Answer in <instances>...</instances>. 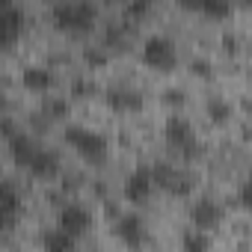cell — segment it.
Returning <instances> with one entry per match:
<instances>
[{"instance_id": "4", "label": "cell", "mask_w": 252, "mask_h": 252, "mask_svg": "<svg viewBox=\"0 0 252 252\" xmlns=\"http://www.w3.org/2000/svg\"><path fill=\"white\" fill-rule=\"evenodd\" d=\"M143 63L158 71H172L178 65V48L166 33H152L143 42Z\"/></svg>"}, {"instance_id": "6", "label": "cell", "mask_w": 252, "mask_h": 252, "mask_svg": "<svg viewBox=\"0 0 252 252\" xmlns=\"http://www.w3.org/2000/svg\"><path fill=\"white\" fill-rule=\"evenodd\" d=\"M54 228L63 231L65 237L77 240L80 234H86V231L92 228V211H89L86 205H80V202H65V205H60V211H57V225H54Z\"/></svg>"}, {"instance_id": "28", "label": "cell", "mask_w": 252, "mask_h": 252, "mask_svg": "<svg viewBox=\"0 0 252 252\" xmlns=\"http://www.w3.org/2000/svg\"><path fill=\"white\" fill-rule=\"evenodd\" d=\"M3 107H6V95L0 92V113H3Z\"/></svg>"}, {"instance_id": "17", "label": "cell", "mask_w": 252, "mask_h": 252, "mask_svg": "<svg viewBox=\"0 0 252 252\" xmlns=\"http://www.w3.org/2000/svg\"><path fill=\"white\" fill-rule=\"evenodd\" d=\"M205 113H208V119H211V122H217V125H225V122H231V116H234V107H231V101H228V98L211 95V98L205 101Z\"/></svg>"}, {"instance_id": "19", "label": "cell", "mask_w": 252, "mask_h": 252, "mask_svg": "<svg viewBox=\"0 0 252 252\" xmlns=\"http://www.w3.org/2000/svg\"><path fill=\"white\" fill-rule=\"evenodd\" d=\"M83 63H86L89 68H104V65L110 63V48H104V45L86 48V51H83Z\"/></svg>"}, {"instance_id": "20", "label": "cell", "mask_w": 252, "mask_h": 252, "mask_svg": "<svg viewBox=\"0 0 252 252\" xmlns=\"http://www.w3.org/2000/svg\"><path fill=\"white\" fill-rule=\"evenodd\" d=\"M122 12H125V18H128V21H131V18L137 21V18H143V15L152 12V3H149V0H134V3H125Z\"/></svg>"}, {"instance_id": "1", "label": "cell", "mask_w": 252, "mask_h": 252, "mask_svg": "<svg viewBox=\"0 0 252 252\" xmlns=\"http://www.w3.org/2000/svg\"><path fill=\"white\" fill-rule=\"evenodd\" d=\"M63 140L86 163H104L107 155H110L107 137L101 131H95V128H86V125H65V128H63Z\"/></svg>"}, {"instance_id": "9", "label": "cell", "mask_w": 252, "mask_h": 252, "mask_svg": "<svg viewBox=\"0 0 252 252\" xmlns=\"http://www.w3.org/2000/svg\"><path fill=\"white\" fill-rule=\"evenodd\" d=\"M116 237L128 246V249H140L146 240H149V228H146V220L134 211L128 214H119L116 217Z\"/></svg>"}, {"instance_id": "5", "label": "cell", "mask_w": 252, "mask_h": 252, "mask_svg": "<svg viewBox=\"0 0 252 252\" xmlns=\"http://www.w3.org/2000/svg\"><path fill=\"white\" fill-rule=\"evenodd\" d=\"M152 181H155V190H163L169 196H187L193 190V175L166 160L152 163Z\"/></svg>"}, {"instance_id": "23", "label": "cell", "mask_w": 252, "mask_h": 252, "mask_svg": "<svg viewBox=\"0 0 252 252\" xmlns=\"http://www.w3.org/2000/svg\"><path fill=\"white\" fill-rule=\"evenodd\" d=\"M205 15H214V18H228L231 12H234V6L231 3H205V6H199Z\"/></svg>"}, {"instance_id": "11", "label": "cell", "mask_w": 252, "mask_h": 252, "mask_svg": "<svg viewBox=\"0 0 252 252\" xmlns=\"http://www.w3.org/2000/svg\"><path fill=\"white\" fill-rule=\"evenodd\" d=\"M104 98H107V104H110L116 113H137V110H143V104H146L143 92L134 89V86H110Z\"/></svg>"}, {"instance_id": "21", "label": "cell", "mask_w": 252, "mask_h": 252, "mask_svg": "<svg viewBox=\"0 0 252 252\" xmlns=\"http://www.w3.org/2000/svg\"><path fill=\"white\" fill-rule=\"evenodd\" d=\"M95 89L98 86H95L92 77H74V83H71V95H77V98H89Z\"/></svg>"}, {"instance_id": "24", "label": "cell", "mask_w": 252, "mask_h": 252, "mask_svg": "<svg viewBox=\"0 0 252 252\" xmlns=\"http://www.w3.org/2000/svg\"><path fill=\"white\" fill-rule=\"evenodd\" d=\"M193 74H199V77H208L211 74V60H193Z\"/></svg>"}, {"instance_id": "12", "label": "cell", "mask_w": 252, "mask_h": 252, "mask_svg": "<svg viewBox=\"0 0 252 252\" xmlns=\"http://www.w3.org/2000/svg\"><path fill=\"white\" fill-rule=\"evenodd\" d=\"M21 83H24V89L45 95V92L54 89L57 74H54L51 65H36V63H33V65H24V71H21Z\"/></svg>"}, {"instance_id": "3", "label": "cell", "mask_w": 252, "mask_h": 252, "mask_svg": "<svg viewBox=\"0 0 252 252\" xmlns=\"http://www.w3.org/2000/svg\"><path fill=\"white\" fill-rule=\"evenodd\" d=\"M163 137L166 143L181 155V158H199L202 146H199V137H196V128L193 122L184 116V113H172L163 125Z\"/></svg>"}, {"instance_id": "14", "label": "cell", "mask_w": 252, "mask_h": 252, "mask_svg": "<svg viewBox=\"0 0 252 252\" xmlns=\"http://www.w3.org/2000/svg\"><path fill=\"white\" fill-rule=\"evenodd\" d=\"M21 208H24L21 190H18L12 181L0 178V217H6L9 222H18V217H21Z\"/></svg>"}, {"instance_id": "13", "label": "cell", "mask_w": 252, "mask_h": 252, "mask_svg": "<svg viewBox=\"0 0 252 252\" xmlns=\"http://www.w3.org/2000/svg\"><path fill=\"white\" fill-rule=\"evenodd\" d=\"M6 146H9V158L15 160V166H30L33 163V158H36V152L42 149V143H36L30 134H12L9 140H6Z\"/></svg>"}, {"instance_id": "7", "label": "cell", "mask_w": 252, "mask_h": 252, "mask_svg": "<svg viewBox=\"0 0 252 252\" xmlns=\"http://www.w3.org/2000/svg\"><path fill=\"white\" fill-rule=\"evenodd\" d=\"M122 193H125V199H128L131 205H146L152 199V193H155L152 166H146V163L134 166L128 172V178H125V184H122Z\"/></svg>"}, {"instance_id": "25", "label": "cell", "mask_w": 252, "mask_h": 252, "mask_svg": "<svg viewBox=\"0 0 252 252\" xmlns=\"http://www.w3.org/2000/svg\"><path fill=\"white\" fill-rule=\"evenodd\" d=\"M237 202H240V208H249V202H252V196H249V184H240V187H237Z\"/></svg>"}, {"instance_id": "15", "label": "cell", "mask_w": 252, "mask_h": 252, "mask_svg": "<svg viewBox=\"0 0 252 252\" xmlns=\"http://www.w3.org/2000/svg\"><path fill=\"white\" fill-rule=\"evenodd\" d=\"M27 169H30L33 175H39V178H54V175L60 172V155H57L54 149H45V146H42Z\"/></svg>"}, {"instance_id": "8", "label": "cell", "mask_w": 252, "mask_h": 252, "mask_svg": "<svg viewBox=\"0 0 252 252\" xmlns=\"http://www.w3.org/2000/svg\"><path fill=\"white\" fill-rule=\"evenodd\" d=\"M222 220H225V208L211 196H202L190 205V222L199 231H214Z\"/></svg>"}, {"instance_id": "10", "label": "cell", "mask_w": 252, "mask_h": 252, "mask_svg": "<svg viewBox=\"0 0 252 252\" xmlns=\"http://www.w3.org/2000/svg\"><path fill=\"white\" fill-rule=\"evenodd\" d=\"M24 9L15 3H0V51L12 48L24 33Z\"/></svg>"}, {"instance_id": "27", "label": "cell", "mask_w": 252, "mask_h": 252, "mask_svg": "<svg viewBox=\"0 0 252 252\" xmlns=\"http://www.w3.org/2000/svg\"><path fill=\"white\" fill-rule=\"evenodd\" d=\"M12 225H15V222H9L6 217H0V231H6V228H12Z\"/></svg>"}, {"instance_id": "16", "label": "cell", "mask_w": 252, "mask_h": 252, "mask_svg": "<svg viewBox=\"0 0 252 252\" xmlns=\"http://www.w3.org/2000/svg\"><path fill=\"white\" fill-rule=\"evenodd\" d=\"M178 243H181V252H211V237H208V231H199V228H193V225L181 231Z\"/></svg>"}, {"instance_id": "26", "label": "cell", "mask_w": 252, "mask_h": 252, "mask_svg": "<svg viewBox=\"0 0 252 252\" xmlns=\"http://www.w3.org/2000/svg\"><path fill=\"white\" fill-rule=\"evenodd\" d=\"M166 95H169V101H181V104H184V92H178V89H169Z\"/></svg>"}, {"instance_id": "22", "label": "cell", "mask_w": 252, "mask_h": 252, "mask_svg": "<svg viewBox=\"0 0 252 252\" xmlns=\"http://www.w3.org/2000/svg\"><path fill=\"white\" fill-rule=\"evenodd\" d=\"M45 113H48L51 119H63V116H68V101H65V98H51V101L45 104Z\"/></svg>"}, {"instance_id": "2", "label": "cell", "mask_w": 252, "mask_h": 252, "mask_svg": "<svg viewBox=\"0 0 252 252\" xmlns=\"http://www.w3.org/2000/svg\"><path fill=\"white\" fill-rule=\"evenodd\" d=\"M51 18L60 30H71V33H83L92 30V24L98 21V6L89 0H74V3H54L51 6Z\"/></svg>"}, {"instance_id": "18", "label": "cell", "mask_w": 252, "mask_h": 252, "mask_svg": "<svg viewBox=\"0 0 252 252\" xmlns=\"http://www.w3.org/2000/svg\"><path fill=\"white\" fill-rule=\"evenodd\" d=\"M74 243H77V240L65 237V234L57 231V228H48V231L42 234V246H45V252H74Z\"/></svg>"}]
</instances>
